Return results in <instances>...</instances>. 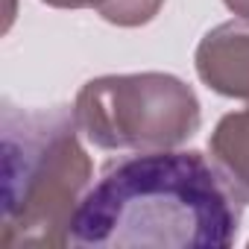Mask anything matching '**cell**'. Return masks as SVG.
I'll return each instance as SVG.
<instances>
[{"instance_id":"52a82bcc","label":"cell","mask_w":249,"mask_h":249,"mask_svg":"<svg viewBox=\"0 0 249 249\" xmlns=\"http://www.w3.org/2000/svg\"><path fill=\"white\" fill-rule=\"evenodd\" d=\"M41 3L56 6V9H85V6H94L97 9L100 0H41Z\"/></svg>"},{"instance_id":"3957f363","label":"cell","mask_w":249,"mask_h":249,"mask_svg":"<svg viewBox=\"0 0 249 249\" xmlns=\"http://www.w3.org/2000/svg\"><path fill=\"white\" fill-rule=\"evenodd\" d=\"M79 132L100 150H176L199 129V100L170 73L97 76L73 103Z\"/></svg>"},{"instance_id":"277c9868","label":"cell","mask_w":249,"mask_h":249,"mask_svg":"<svg viewBox=\"0 0 249 249\" xmlns=\"http://www.w3.org/2000/svg\"><path fill=\"white\" fill-rule=\"evenodd\" d=\"M199 79L231 100H249V21L214 27L196 47Z\"/></svg>"},{"instance_id":"ba28073f","label":"cell","mask_w":249,"mask_h":249,"mask_svg":"<svg viewBox=\"0 0 249 249\" xmlns=\"http://www.w3.org/2000/svg\"><path fill=\"white\" fill-rule=\"evenodd\" d=\"M223 3L229 6V12H234L237 18L249 21V0H223Z\"/></svg>"},{"instance_id":"8992f818","label":"cell","mask_w":249,"mask_h":249,"mask_svg":"<svg viewBox=\"0 0 249 249\" xmlns=\"http://www.w3.org/2000/svg\"><path fill=\"white\" fill-rule=\"evenodd\" d=\"M161 6L164 0H100L97 12L114 27H144L159 15Z\"/></svg>"},{"instance_id":"6da1fadb","label":"cell","mask_w":249,"mask_h":249,"mask_svg":"<svg viewBox=\"0 0 249 249\" xmlns=\"http://www.w3.org/2000/svg\"><path fill=\"white\" fill-rule=\"evenodd\" d=\"M240 196L196 150L138 153L108 164L79 199L68 243L85 249H226Z\"/></svg>"},{"instance_id":"7a4b0ae2","label":"cell","mask_w":249,"mask_h":249,"mask_svg":"<svg viewBox=\"0 0 249 249\" xmlns=\"http://www.w3.org/2000/svg\"><path fill=\"white\" fill-rule=\"evenodd\" d=\"M73 108L18 111L3 106V231L0 246H65L91 159Z\"/></svg>"},{"instance_id":"5b68a950","label":"cell","mask_w":249,"mask_h":249,"mask_svg":"<svg viewBox=\"0 0 249 249\" xmlns=\"http://www.w3.org/2000/svg\"><path fill=\"white\" fill-rule=\"evenodd\" d=\"M211 161L220 167L234 194L249 202V108L220 117L208 141Z\"/></svg>"}]
</instances>
